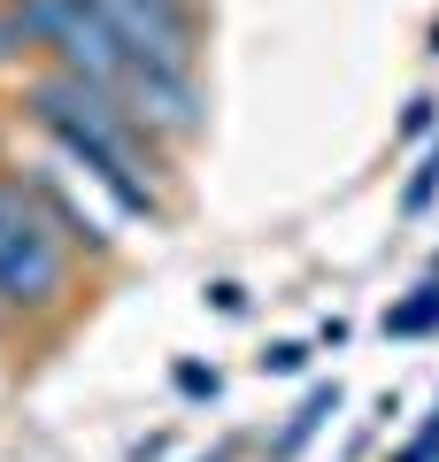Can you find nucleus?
Masks as SVG:
<instances>
[{
    "instance_id": "1",
    "label": "nucleus",
    "mask_w": 439,
    "mask_h": 462,
    "mask_svg": "<svg viewBox=\"0 0 439 462\" xmlns=\"http://www.w3.org/2000/svg\"><path fill=\"white\" fill-rule=\"evenodd\" d=\"M23 100H32V124L78 170H93V185L116 208H131V216L163 208V193H154V170H163L154 162V139L124 116L116 93H100V85H85V78H62V69H39V78L23 85Z\"/></svg>"
},
{
    "instance_id": "2",
    "label": "nucleus",
    "mask_w": 439,
    "mask_h": 462,
    "mask_svg": "<svg viewBox=\"0 0 439 462\" xmlns=\"http://www.w3.org/2000/svg\"><path fill=\"white\" fill-rule=\"evenodd\" d=\"M70 300V231L23 178H0V316H54Z\"/></svg>"
},
{
    "instance_id": "3",
    "label": "nucleus",
    "mask_w": 439,
    "mask_h": 462,
    "mask_svg": "<svg viewBox=\"0 0 439 462\" xmlns=\"http://www.w3.org/2000/svg\"><path fill=\"white\" fill-rule=\"evenodd\" d=\"M146 69H185L201 78V8L193 0H85Z\"/></svg>"
},
{
    "instance_id": "4",
    "label": "nucleus",
    "mask_w": 439,
    "mask_h": 462,
    "mask_svg": "<svg viewBox=\"0 0 439 462\" xmlns=\"http://www.w3.org/2000/svg\"><path fill=\"white\" fill-rule=\"evenodd\" d=\"M332 416H340V385H309V393H301V409L285 416V431H277V439H270V455H277V462H293V455H301V447L316 439V431L332 424Z\"/></svg>"
},
{
    "instance_id": "5",
    "label": "nucleus",
    "mask_w": 439,
    "mask_h": 462,
    "mask_svg": "<svg viewBox=\"0 0 439 462\" xmlns=\"http://www.w3.org/2000/svg\"><path fill=\"white\" fill-rule=\"evenodd\" d=\"M424 331H439V278L386 309V339H424Z\"/></svg>"
},
{
    "instance_id": "6",
    "label": "nucleus",
    "mask_w": 439,
    "mask_h": 462,
    "mask_svg": "<svg viewBox=\"0 0 439 462\" xmlns=\"http://www.w3.org/2000/svg\"><path fill=\"white\" fill-rule=\"evenodd\" d=\"M432 200H439V139H432V147H424V162H416V178H408L401 208H408V216H424V208H432Z\"/></svg>"
},
{
    "instance_id": "7",
    "label": "nucleus",
    "mask_w": 439,
    "mask_h": 462,
    "mask_svg": "<svg viewBox=\"0 0 439 462\" xmlns=\"http://www.w3.org/2000/svg\"><path fill=\"white\" fill-rule=\"evenodd\" d=\"M301 370H309V346H301V339L262 346V378H301Z\"/></svg>"
},
{
    "instance_id": "8",
    "label": "nucleus",
    "mask_w": 439,
    "mask_h": 462,
    "mask_svg": "<svg viewBox=\"0 0 439 462\" xmlns=\"http://www.w3.org/2000/svg\"><path fill=\"white\" fill-rule=\"evenodd\" d=\"M23 54H32V47H23V23H16V0H0V69H8V62H23Z\"/></svg>"
},
{
    "instance_id": "9",
    "label": "nucleus",
    "mask_w": 439,
    "mask_h": 462,
    "mask_svg": "<svg viewBox=\"0 0 439 462\" xmlns=\"http://www.w3.org/2000/svg\"><path fill=\"white\" fill-rule=\"evenodd\" d=\"M216 385H224V378H216L209 363H178V393H193V401H216Z\"/></svg>"
},
{
    "instance_id": "10",
    "label": "nucleus",
    "mask_w": 439,
    "mask_h": 462,
    "mask_svg": "<svg viewBox=\"0 0 439 462\" xmlns=\"http://www.w3.org/2000/svg\"><path fill=\"white\" fill-rule=\"evenodd\" d=\"M432 124H439V100H432V93H416V100H408V116H401V139H424Z\"/></svg>"
},
{
    "instance_id": "11",
    "label": "nucleus",
    "mask_w": 439,
    "mask_h": 462,
    "mask_svg": "<svg viewBox=\"0 0 439 462\" xmlns=\"http://www.w3.org/2000/svg\"><path fill=\"white\" fill-rule=\"evenodd\" d=\"M401 462H439V409H432V424H424L416 439L401 447Z\"/></svg>"
},
{
    "instance_id": "12",
    "label": "nucleus",
    "mask_w": 439,
    "mask_h": 462,
    "mask_svg": "<svg viewBox=\"0 0 439 462\" xmlns=\"http://www.w3.org/2000/svg\"><path fill=\"white\" fill-rule=\"evenodd\" d=\"M209 309H216V316H239V309H247V285L216 278V285H209Z\"/></svg>"
},
{
    "instance_id": "13",
    "label": "nucleus",
    "mask_w": 439,
    "mask_h": 462,
    "mask_svg": "<svg viewBox=\"0 0 439 462\" xmlns=\"http://www.w3.org/2000/svg\"><path fill=\"white\" fill-rule=\"evenodd\" d=\"M432 54H439V23H432Z\"/></svg>"
}]
</instances>
